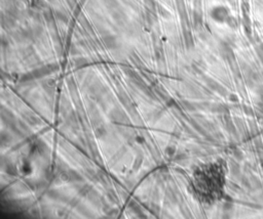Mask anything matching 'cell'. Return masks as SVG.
<instances>
[{"mask_svg": "<svg viewBox=\"0 0 263 219\" xmlns=\"http://www.w3.org/2000/svg\"><path fill=\"white\" fill-rule=\"evenodd\" d=\"M215 180H221V173L218 165L211 164L207 165L204 168H200L196 170V172L194 173V179L192 184L194 186V190L200 196H204L205 192V197H208V192L210 190V196H212L213 198V192L216 195L217 188L221 187L220 183H213L212 181Z\"/></svg>", "mask_w": 263, "mask_h": 219, "instance_id": "1", "label": "cell"}]
</instances>
